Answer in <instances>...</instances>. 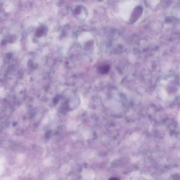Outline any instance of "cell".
I'll return each instance as SVG.
<instances>
[{"instance_id":"obj_1","label":"cell","mask_w":180,"mask_h":180,"mask_svg":"<svg viewBox=\"0 0 180 180\" xmlns=\"http://www.w3.org/2000/svg\"><path fill=\"white\" fill-rule=\"evenodd\" d=\"M142 12V8L140 6H139L134 9L133 14H132L131 20L132 22L136 21L138 19V18L141 15Z\"/></svg>"},{"instance_id":"obj_2","label":"cell","mask_w":180,"mask_h":180,"mask_svg":"<svg viewBox=\"0 0 180 180\" xmlns=\"http://www.w3.org/2000/svg\"><path fill=\"white\" fill-rule=\"evenodd\" d=\"M110 66L107 64H103L100 65L98 67V71L101 74H105L107 73L110 70Z\"/></svg>"},{"instance_id":"obj_3","label":"cell","mask_w":180,"mask_h":180,"mask_svg":"<svg viewBox=\"0 0 180 180\" xmlns=\"http://www.w3.org/2000/svg\"><path fill=\"white\" fill-rule=\"evenodd\" d=\"M44 32V30L43 28H41L38 29L36 31V36L38 37H40L41 36H42Z\"/></svg>"},{"instance_id":"obj_4","label":"cell","mask_w":180,"mask_h":180,"mask_svg":"<svg viewBox=\"0 0 180 180\" xmlns=\"http://www.w3.org/2000/svg\"><path fill=\"white\" fill-rule=\"evenodd\" d=\"M7 57H8V59L11 58L12 57V55L11 54H10V53H8L7 55Z\"/></svg>"},{"instance_id":"obj_5","label":"cell","mask_w":180,"mask_h":180,"mask_svg":"<svg viewBox=\"0 0 180 180\" xmlns=\"http://www.w3.org/2000/svg\"><path fill=\"white\" fill-rule=\"evenodd\" d=\"M109 180H119L117 178L111 177V178H110L109 179Z\"/></svg>"}]
</instances>
